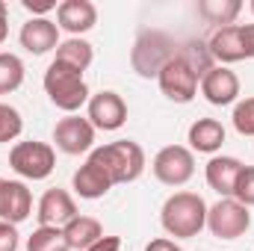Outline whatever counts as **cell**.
<instances>
[{
    "instance_id": "5b68a950",
    "label": "cell",
    "mask_w": 254,
    "mask_h": 251,
    "mask_svg": "<svg viewBox=\"0 0 254 251\" xmlns=\"http://www.w3.org/2000/svg\"><path fill=\"white\" fill-rule=\"evenodd\" d=\"M175 42L157 30H148L136 39L133 51H130V63H133V71L139 77H157L163 71V65L175 57Z\"/></svg>"
},
{
    "instance_id": "7a4b0ae2",
    "label": "cell",
    "mask_w": 254,
    "mask_h": 251,
    "mask_svg": "<svg viewBox=\"0 0 254 251\" xmlns=\"http://www.w3.org/2000/svg\"><path fill=\"white\" fill-rule=\"evenodd\" d=\"M42 83H45V92H48L51 104L65 110L68 116H74L83 104H89V86L83 80V71H77L71 65L54 60V63L48 65Z\"/></svg>"
},
{
    "instance_id": "3957f363",
    "label": "cell",
    "mask_w": 254,
    "mask_h": 251,
    "mask_svg": "<svg viewBox=\"0 0 254 251\" xmlns=\"http://www.w3.org/2000/svg\"><path fill=\"white\" fill-rule=\"evenodd\" d=\"M92 157L107 169L113 184H133L145 172V151L133 139H119L92 151Z\"/></svg>"
},
{
    "instance_id": "d4e9b609",
    "label": "cell",
    "mask_w": 254,
    "mask_h": 251,
    "mask_svg": "<svg viewBox=\"0 0 254 251\" xmlns=\"http://www.w3.org/2000/svg\"><path fill=\"white\" fill-rule=\"evenodd\" d=\"M21 130H24V119H21V113H18L15 107H9V104H0V142H12V139H18Z\"/></svg>"
},
{
    "instance_id": "277c9868",
    "label": "cell",
    "mask_w": 254,
    "mask_h": 251,
    "mask_svg": "<svg viewBox=\"0 0 254 251\" xmlns=\"http://www.w3.org/2000/svg\"><path fill=\"white\" fill-rule=\"evenodd\" d=\"M160 92L175 101V104H190L192 98L198 95V83H201V71L178 51L169 63L163 65V71L157 74Z\"/></svg>"
},
{
    "instance_id": "9c48e42d",
    "label": "cell",
    "mask_w": 254,
    "mask_h": 251,
    "mask_svg": "<svg viewBox=\"0 0 254 251\" xmlns=\"http://www.w3.org/2000/svg\"><path fill=\"white\" fill-rule=\"evenodd\" d=\"M54 142H57V148L63 154H71V157L86 154L95 145V127H92L89 119H83L77 113L74 116H65L54 127Z\"/></svg>"
},
{
    "instance_id": "ffe728a7",
    "label": "cell",
    "mask_w": 254,
    "mask_h": 251,
    "mask_svg": "<svg viewBox=\"0 0 254 251\" xmlns=\"http://www.w3.org/2000/svg\"><path fill=\"white\" fill-rule=\"evenodd\" d=\"M63 234H65V243H68L71 251H89L101 237H104V228H101V222L92 219V216H74V219L63 228Z\"/></svg>"
},
{
    "instance_id": "e575fe53",
    "label": "cell",
    "mask_w": 254,
    "mask_h": 251,
    "mask_svg": "<svg viewBox=\"0 0 254 251\" xmlns=\"http://www.w3.org/2000/svg\"><path fill=\"white\" fill-rule=\"evenodd\" d=\"M252 12H254V0H252Z\"/></svg>"
},
{
    "instance_id": "ba28073f",
    "label": "cell",
    "mask_w": 254,
    "mask_h": 251,
    "mask_svg": "<svg viewBox=\"0 0 254 251\" xmlns=\"http://www.w3.org/2000/svg\"><path fill=\"white\" fill-rule=\"evenodd\" d=\"M151 169H154V178L160 184L184 187V184H190L192 175H195V157H192L190 148H184V145H166V148L157 151Z\"/></svg>"
},
{
    "instance_id": "836d02e7",
    "label": "cell",
    "mask_w": 254,
    "mask_h": 251,
    "mask_svg": "<svg viewBox=\"0 0 254 251\" xmlns=\"http://www.w3.org/2000/svg\"><path fill=\"white\" fill-rule=\"evenodd\" d=\"M172 251H184V249H178V246H175V249H172Z\"/></svg>"
},
{
    "instance_id": "4316f807",
    "label": "cell",
    "mask_w": 254,
    "mask_h": 251,
    "mask_svg": "<svg viewBox=\"0 0 254 251\" xmlns=\"http://www.w3.org/2000/svg\"><path fill=\"white\" fill-rule=\"evenodd\" d=\"M234 201H240L243 207H254V166H243L237 184H234Z\"/></svg>"
},
{
    "instance_id": "f1b7e54d",
    "label": "cell",
    "mask_w": 254,
    "mask_h": 251,
    "mask_svg": "<svg viewBox=\"0 0 254 251\" xmlns=\"http://www.w3.org/2000/svg\"><path fill=\"white\" fill-rule=\"evenodd\" d=\"M24 9L27 12H33V18L39 15H48V12H54L57 9V0H24Z\"/></svg>"
},
{
    "instance_id": "9a60e30c",
    "label": "cell",
    "mask_w": 254,
    "mask_h": 251,
    "mask_svg": "<svg viewBox=\"0 0 254 251\" xmlns=\"http://www.w3.org/2000/svg\"><path fill=\"white\" fill-rule=\"evenodd\" d=\"M71 187L74 192L80 195V198H86V201H95V198H104L110 189L116 187L113 184V178L107 175V169L89 154V160L74 172V178H71Z\"/></svg>"
},
{
    "instance_id": "30bf717a",
    "label": "cell",
    "mask_w": 254,
    "mask_h": 251,
    "mask_svg": "<svg viewBox=\"0 0 254 251\" xmlns=\"http://www.w3.org/2000/svg\"><path fill=\"white\" fill-rule=\"evenodd\" d=\"M89 122L95 130H119L127 122L125 98L113 89H104L89 98Z\"/></svg>"
},
{
    "instance_id": "d6986e66",
    "label": "cell",
    "mask_w": 254,
    "mask_h": 251,
    "mask_svg": "<svg viewBox=\"0 0 254 251\" xmlns=\"http://www.w3.org/2000/svg\"><path fill=\"white\" fill-rule=\"evenodd\" d=\"M187 139H190V151L216 154L225 145V127H222V122H216V119H198V122H192Z\"/></svg>"
},
{
    "instance_id": "83f0119b",
    "label": "cell",
    "mask_w": 254,
    "mask_h": 251,
    "mask_svg": "<svg viewBox=\"0 0 254 251\" xmlns=\"http://www.w3.org/2000/svg\"><path fill=\"white\" fill-rule=\"evenodd\" d=\"M0 251H18V228L0 219Z\"/></svg>"
},
{
    "instance_id": "ac0fdd59",
    "label": "cell",
    "mask_w": 254,
    "mask_h": 251,
    "mask_svg": "<svg viewBox=\"0 0 254 251\" xmlns=\"http://www.w3.org/2000/svg\"><path fill=\"white\" fill-rule=\"evenodd\" d=\"M240 172H243V163L237 157H213L207 163V172L204 175H207V184H210L213 192H219L222 198H231Z\"/></svg>"
},
{
    "instance_id": "7402d4cb",
    "label": "cell",
    "mask_w": 254,
    "mask_h": 251,
    "mask_svg": "<svg viewBox=\"0 0 254 251\" xmlns=\"http://www.w3.org/2000/svg\"><path fill=\"white\" fill-rule=\"evenodd\" d=\"M240 12H243L240 0H201L198 3V15L207 24H219V27H231Z\"/></svg>"
},
{
    "instance_id": "4dcf8cb0",
    "label": "cell",
    "mask_w": 254,
    "mask_h": 251,
    "mask_svg": "<svg viewBox=\"0 0 254 251\" xmlns=\"http://www.w3.org/2000/svg\"><path fill=\"white\" fill-rule=\"evenodd\" d=\"M119 249H122V240L119 237H101L89 251H119Z\"/></svg>"
},
{
    "instance_id": "4fadbf2b",
    "label": "cell",
    "mask_w": 254,
    "mask_h": 251,
    "mask_svg": "<svg viewBox=\"0 0 254 251\" xmlns=\"http://www.w3.org/2000/svg\"><path fill=\"white\" fill-rule=\"evenodd\" d=\"M18 39H21V48L27 54L42 57V54H51V51L60 48V27L51 18H30L21 27Z\"/></svg>"
},
{
    "instance_id": "1f68e13d",
    "label": "cell",
    "mask_w": 254,
    "mask_h": 251,
    "mask_svg": "<svg viewBox=\"0 0 254 251\" xmlns=\"http://www.w3.org/2000/svg\"><path fill=\"white\" fill-rule=\"evenodd\" d=\"M178 246L175 240H169V237H160V240H151L148 246H145V251H172Z\"/></svg>"
},
{
    "instance_id": "d6a6232c",
    "label": "cell",
    "mask_w": 254,
    "mask_h": 251,
    "mask_svg": "<svg viewBox=\"0 0 254 251\" xmlns=\"http://www.w3.org/2000/svg\"><path fill=\"white\" fill-rule=\"evenodd\" d=\"M6 36H9V9H6V3L0 0V45L6 42Z\"/></svg>"
},
{
    "instance_id": "7c38bea8",
    "label": "cell",
    "mask_w": 254,
    "mask_h": 251,
    "mask_svg": "<svg viewBox=\"0 0 254 251\" xmlns=\"http://www.w3.org/2000/svg\"><path fill=\"white\" fill-rule=\"evenodd\" d=\"M98 24V9L92 0H63L57 6V27L71 33V39H80Z\"/></svg>"
},
{
    "instance_id": "d590c367",
    "label": "cell",
    "mask_w": 254,
    "mask_h": 251,
    "mask_svg": "<svg viewBox=\"0 0 254 251\" xmlns=\"http://www.w3.org/2000/svg\"><path fill=\"white\" fill-rule=\"evenodd\" d=\"M0 184H3V178H0Z\"/></svg>"
},
{
    "instance_id": "8fae6325",
    "label": "cell",
    "mask_w": 254,
    "mask_h": 251,
    "mask_svg": "<svg viewBox=\"0 0 254 251\" xmlns=\"http://www.w3.org/2000/svg\"><path fill=\"white\" fill-rule=\"evenodd\" d=\"M198 89L213 107H228L240 98V77L228 65H213L210 71H204Z\"/></svg>"
},
{
    "instance_id": "52a82bcc",
    "label": "cell",
    "mask_w": 254,
    "mask_h": 251,
    "mask_svg": "<svg viewBox=\"0 0 254 251\" xmlns=\"http://www.w3.org/2000/svg\"><path fill=\"white\" fill-rule=\"evenodd\" d=\"M207 228L219 240H240L252 228V213L234 198H219L213 207H207Z\"/></svg>"
},
{
    "instance_id": "5bb4252c",
    "label": "cell",
    "mask_w": 254,
    "mask_h": 251,
    "mask_svg": "<svg viewBox=\"0 0 254 251\" xmlns=\"http://www.w3.org/2000/svg\"><path fill=\"white\" fill-rule=\"evenodd\" d=\"M33 213V192L24 181H3L0 184V219L9 225H21Z\"/></svg>"
},
{
    "instance_id": "cb8c5ba5",
    "label": "cell",
    "mask_w": 254,
    "mask_h": 251,
    "mask_svg": "<svg viewBox=\"0 0 254 251\" xmlns=\"http://www.w3.org/2000/svg\"><path fill=\"white\" fill-rule=\"evenodd\" d=\"M27 251H71L63 228H36L27 237Z\"/></svg>"
},
{
    "instance_id": "e0dca14e",
    "label": "cell",
    "mask_w": 254,
    "mask_h": 251,
    "mask_svg": "<svg viewBox=\"0 0 254 251\" xmlns=\"http://www.w3.org/2000/svg\"><path fill=\"white\" fill-rule=\"evenodd\" d=\"M207 54H210V60H216L219 65L243 63V60H246V51H243L240 24L216 27V30H213V36L207 39Z\"/></svg>"
},
{
    "instance_id": "8992f818",
    "label": "cell",
    "mask_w": 254,
    "mask_h": 251,
    "mask_svg": "<svg viewBox=\"0 0 254 251\" xmlns=\"http://www.w3.org/2000/svg\"><path fill=\"white\" fill-rule=\"evenodd\" d=\"M9 166H12V172H18L27 181H45L57 169V154L48 142L27 139L9 151Z\"/></svg>"
},
{
    "instance_id": "44dd1931",
    "label": "cell",
    "mask_w": 254,
    "mask_h": 251,
    "mask_svg": "<svg viewBox=\"0 0 254 251\" xmlns=\"http://www.w3.org/2000/svg\"><path fill=\"white\" fill-rule=\"evenodd\" d=\"M54 60L71 65V68H77V71H86V68L92 65V60H95V48H92L86 39H65V42H60Z\"/></svg>"
},
{
    "instance_id": "6da1fadb",
    "label": "cell",
    "mask_w": 254,
    "mask_h": 251,
    "mask_svg": "<svg viewBox=\"0 0 254 251\" xmlns=\"http://www.w3.org/2000/svg\"><path fill=\"white\" fill-rule=\"evenodd\" d=\"M163 231L175 240H192L207 228V204L198 192H175L160 210Z\"/></svg>"
},
{
    "instance_id": "484cf974",
    "label": "cell",
    "mask_w": 254,
    "mask_h": 251,
    "mask_svg": "<svg viewBox=\"0 0 254 251\" xmlns=\"http://www.w3.org/2000/svg\"><path fill=\"white\" fill-rule=\"evenodd\" d=\"M231 122H234L240 136H254V98H246L234 107Z\"/></svg>"
},
{
    "instance_id": "603a6c76",
    "label": "cell",
    "mask_w": 254,
    "mask_h": 251,
    "mask_svg": "<svg viewBox=\"0 0 254 251\" xmlns=\"http://www.w3.org/2000/svg\"><path fill=\"white\" fill-rule=\"evenodd\" d=\"M24 63L15 54H0V95H9L15 89H21L24 83Z\"/></svg>"
},
{
    "instance_id": "f546056e",
    "label": "cell",
    "mask_w": 254,
    "mask_h": 251,
    "mask_svg": "<svg viewBox=\"0 0 254 251\" xmlns=\"http://www.w3.org/2000/svg\"><path fill=\"white\" fill-rule=\"evenodd\" d=\"M240 36H243L246 60H254V24H240Z\"/></svg>"
},
{
    "instance_id": "2e32d148",
    "label": "cell",
    "mask_w": 254,
    "mask_h": 251,
    "mask_svg": "<svg viewBox=\"0 0 254 251\" xmlns=\"http://www.w3.org/2000/svg\"><path fill=\"white\" fill-rule=\"evenodd\" d=\"M39 228H65L77 216V204L65 189H48L39 198Z\"/></svg>"
}]
</instances>
